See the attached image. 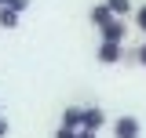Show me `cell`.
Returning a JSON list of instances; mask_svg holds the SVG:
<instances>
[{"label":"cell","instance_id":"cell-1","mask_svg":"<svg viewBox=\"0 0 146 138\" xmlns=\"http://www.w3.org/2000/svg\"><path fill=\"white\" fill-rule=\"evenodd\" d=\"M139 135H143V124H139V116L121 113V116L113 120V138H139Z\"/></svg>","mask_w":146,"mask_h":138},{"label":"cell","instance_id":"cell-2","mask_svg":"<svg viewBox=\"0 0 146 138\" xmlns=\"http://www.w3.org/2000/svg\"><path fill=\"white\" fill-rule=\"evenodd\" d=\"M95 58H99L102 66H117V62L124 58V44H113V40H99V47H95Z\"/></svg>","mask_w":146,"mask_h":138},{"label":"cell","instance_id":"cell-3","mask_svg":"<svg viewBox=\"0 0 146 138\" xmlns=\"http://www.w3.org/2000/svg\"><path fill=\"white\" fill-rule=\"evenodd\" d=\"M106 127V113L99 105H84L80 109V131H102Z\"/></svg>","mask_w":146,"mask_h":138},{"label":"cell","instance_id":"cell-4","mask_svg":"<svg viewBox=\"0 0 146 138\" xmlns=\"http://www.w3.org/2000/svg\"><path fill=\"white\" fill-rule=\"evenodd\" d=\"M88 18H91V26H95V29H106V26H110L117 15L110 11V7H106V0H102V4H95V7L88 11Z\"/></svg>","mask_w":146,"mask_h":138},{"label":"cell","instance_id":"cell-5","mask_svg":"<svg viewBox=\"0 0 146 138\" xmlns=\"http://www.w3.org/2000/svg\"><path fill=\"white\" fill-rule=\"evenodd\" d=\"M99 36L102 40H113V44H124V36H128V26H124V18H113L106 29H99Z\"/></svg>","mask_w":146,"mask_h":138},{"label":"cell","instance_id":"cell-6","mask_svg":"<svg viewBox=\"0 0 146 138\" xmlns=\"http://www.w3.org/2000/svg\"><path fill=\"white\" fill-rule=\"evenodd\" d=\"M80 109H84V105H66V109H62V120H58V127L80 131Z\"/></svg>","mask_w":146,"mask_h":138},{"label":"cell","instance_id":"cell-7","mask_svg":"<svg viewBox=\"0 0 146 138\" xmlns=\"http://www.w3.org/2000/svg\"><path fill=\"white\" fill-rule=\"evenodd\" d=\"M106 7L117 18H128V15H131V0H106Z\"/></svg>","mask_w":146,"mask_h":138},{"label":"cell","instance_id":"cell-8","mask_svg":"<svg viewBox=\"0 0 146 138\" xmlns=\"http://www.w3.org/2000/svg\"><path fill=\"white\" fill-rule=\"evenodd\" d=\"M15 26H18V11L0 7V29H15Z\"/></svg>","mask_w":146,"mask_h":138},{"label":"cell","instance_id":"cell-9","mask_svg":"<svg viewBox=\"0 0 146 138\" xmlns=\"http://www.w3.org/2000/svg\"><path fill=\"white\" fill-rule=\"evenodd\" d=\"M29 4H33V0H11L7 7H11V11H18V15H22V11H29Z\"/></svg>","mask_w":146,"mask_h":138},{"label":"cell","instance_id":"cell-10","mask_svg":"<svg viewBox=\"0 0 146 138\" xmlns=\"http://www.w3.org/2000/svg\"><path fill=\"white\" fill-rule=\"evenodd\" d=\"M135 26L146 33V7H139V11H135Z\"/></svg>","mask_w":146,"mask_h":138},{"label":"cell","instance_id":"cell-11","mask_svg":"<svg viewBox=\"0 0 146 138\" xmlns=\"http://www.w3.org/2000/svg\"><path fill=\"white\" fill-rule=\"evenodd\" d=\"M11 135V124H7V116H0V138H7Z\"/></svg>","mask_w":146,"mask_h":138},{"label":"cell","instance_id":"cell-12","mask_svg":"<svg viewBox=\"0 0 146 138\" xmlns=\"http://www.w3.org/2000/svg\"><path fill=\"white\" fill-rule=\"evenodd\" d=\"M55 138H77V131H70V127H58V131H55Z\"/></svg>","mask_w":146,"mask_h":138},{"label":"cell","instance_id":"cell-13","mask_svg":"<svg viewBox=\"0 0 146 138\" xmlns=\"http://www.w3.org/2000/svg\"><path fill=\"white\" fill-rule=\"evenodd\" d=\"M135 62H139V66H146V44L139 47V51H135Z\"/></svg>","mask_w":146,"mask_h":138},{"label":"cell","instance_id":"cell-14","mask_svg":"<svg viewBox=\"0 0 146 138\" xmlns=\"http://www.w3.org/2000/svg\"><path fill=\"white\" fill-rule=\"evenodd\" d=\"M77 138H99V131H77Z\"/></svg>","mask_w":146,"mask_h":138},{"label":"cell","instance_id":"cell-15","mask_svg":"<svg viewBox=\"0 0 146 138\" xmlns=\"http://www.w3.org/2000/svg\"><path fill=\"white\" fill-rule=\"evenodd\" d=\"M7 4H11V0H0V7H7Z\"/></svg>","mask_w":146,"mask_h":138}]
</instances>
